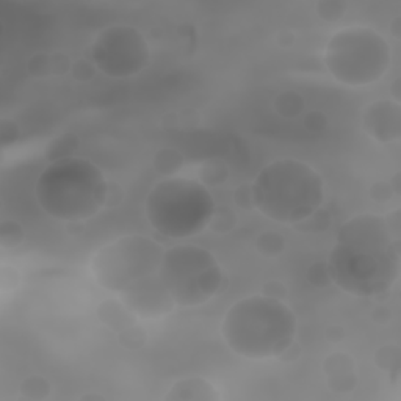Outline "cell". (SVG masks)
<instances>
[{"instance_id": "27", "label": "cell", "mask_w": 401, "mask_h": 401, "mask_svg": "<svg viewBox=\"0 0 401 401\" xmlns=\"http://www.w3.org/2000/svg\"><path fill=\"white\" fill-rule=\"evenodd\" d=\"M27 73L33 79H48L52 75V55L50 52H36L27 60Z\"/></svg>"}, {"instance_id": "41", "label": "cell", "mask_w": 401, "mask_h": 401, "mask_svg": "<svg viewBox=\"0 0 401 401\" xmlns=\"http://www.w3.org/2000/svg\"><path fill=\"white\" fill-rule=\"evenodd\" d=\"M370 319H372V321L375 323V325L378 326H385V325H389V323L392 321L393 319V312L389 306H376L375 309L372 311V314H370Z\"/></svg>"}, {"instance_id": "5", "label": "cell", "mask_w": 401, "mask_h": 401, "mask_svg": "<svg viewBox=\"0 0 401 401\" xmlns=\"http://www.w3.org/2000/svg\"><path fill=\"white\" fill-rule=\"evenodd\" d=\"M215 204L210 190L196 179L168 177L146 196L144 213L151 228L165 238H190L209 228Z\"/></svg>"}, {"instance_id": "2", "label": "cell", "mask_w": 401, "mask_h": 401, "mask_svg": "<svg viewBox=\"0 0 401 401\" xmlns=\"http://www.w3.org/2000/svg\"><path fill=\"white\" fill-rule=\"evenodd\" d=\"M298 320L285 301L252 295L229 307L221 321L223 341L237 356L276 359L295 341Z\"/></svg>"}, {"instance_id": "17", "label": "cell", "mask_w": 401, "mask_h": 401, "mask_svg": "<svg viewBox=\"0 0 401 401\" xmlns=\"http://www.w3.org/2000/svg\"><path fill=\"white\" fill-rule=\"evenodd\" d=\"M306 100L295 90H284L277 92L273 100V110L284 119H295L304 113Z\"/></svg>"}, {"instance_id": "10", "label": "cell", "mask_w": 401, "mask_h": 401, "mask_svg": "<svg viewBox=\"0 0 401 401\" xmlns=\"http://www.w3.org/2000/svg\"><path fill=\"white\" fill-rule=\"evenodd\" d=\"M118 298L141 320L164 319L176 309L174 299L161 284L159 274L135 284L124 292L118 293Z\"/></svg>"}, {"instance_id": "6", "label": "cell", "mask_w": 401, "mask_h": 401, "mask_svg": "<svg viewBox=\"0 0 401 401\" xmlns=\"http://www.w3.org/2000/svg\"><path fill=\"white\" fill-rule=\"evenodd\" d=\"M392 63L387 40L375 28L351 26L337 30L325 48V66L334 79L351 88L380 82Z\"/></svg>"}, {"instance_id": "20", "label": "cell", "mask_w": 401, "mask_h": 401, "mask_svg": "<svg viewBox=\"0 0 401 401\" xmlns=\"http://www.w3.org/2000/svg\"><path fill=\"white\" fill-rule=\"evenodd\" d=\"M331 225H333V215H331L329 210L323 209V207H319V209L314 210L309 217L295 223L292 228L299 234L315 235V234L326 232Z\"/></svg>"}, {"instance_id": "23", "label": "cell", "mask_w": 401, "mask_h": 401, "mask_svg": "<svg viewBox=\"0 0 401 401\" xmlns=\"http://www.w3.org/2000/svg\"><path fill=\"white\" fill-rule=\"evenodd\" d=\"M238 226V215L229 205H217L213 210L212 220L209 223V229L213 234L226 235Z\"/></svg>"}, {"instance_id": "49", "label": "cell", "mask_w": 401, "mask_h": 401, "mask_svg": "<svg viewBox=\"0 0 401 401\" xmlns=\"http://www.w3.org/2000/svg\"><path fill=\"white\" fill-rule=\"evenodd\" d=\"M389 183H390L393 193H395V196H400L401 195V173L397 171L395 174H393Z\"/></svg>"}, {"instance_id": "33", "label": "cell", "mask_w": 401, "mask_h": 401, "mask_svg": "<svg viewBox=\"0 0 401 401\" xmlns=\"http://www.w3.org/2000/svg\"><path fill=\"white\" fill-rule=\"evenodd\" d=\"M329 124L328 117L320 110H311L303 114V127L311 134H321Z\"/></svg>"}, {"instance_id": "8", "label": "cell", "mask_w": 401, "mask_h": 401, "mask_svg": "<svg viewBox=\"0 0 401 401\" xmlns=\"http://www.w3.org/2000/svg\"><path fill=\"white\" fill-rule=\"evenodd\" d=\"M165 250L154 238L129 234L104 245L90 259V273L97 285L121 293L159 274Z\"/></svg>"}, {"instance_id": "44", "label": "cell", "mask_w": 401, "mask_h": 401, "mask_svg": "<svg viewBox=\"0 0 401 401\" xmlns=\"http://www.w3.org/2000/svg\"><path fill=\"white\" fill-rule=\"evenodd\" d=\"M325 338L329 343H341L346 338V329L341 325L328 326L325 331Z\"/></svg>"}, {"instance_id": "34", "label": "cell", "mask_w": 401, "mask_h": 401, "mask_svg": "<svg viewBox=\"0 0 401 401\" xmlns=\"http://www.w3.org/2000/svg\"><path fill=\"white\" fill-rule=\"evenodd\" d=\"M260 295L272 298V299H277V301H287L289 289H287V285L279 279H269V281H265L264 285H262Z\"/></svg>"}, {"instance_id": "43", "label": "cell", "mask_w": 401, "mask_h": 401, "mask_svg": "<svg viewBox=\"0 0 401 401\" xmlns=\"http://www.w3.org/2000/svg\"><path fill=\"white\" fill-rule=\"evenodd\" d=\"M385 221H387V226L390 229L392 235L401 240V210L395 209L389 215H385Z\"/></svg>"}, {"instance_id": "14", "label": "cell", "mask_w": 401, "mask_h": 401, "mask_svg": "<svg viewBox=\"0 0 401 401\" xmlns=\"http://www.w3.org/2000/svg\"><path fill=\"white\" fill-rule=\"evenodd\" d=\"M80 148V138L74 132H63L46 144L44 159L48 164H55L60 160L75 157V152Z\"/></svg>"}, {"instance_id": "18", "label": "cell", "mask_w": 401, "mask_h": 401, "mask_svg": "<svg viewBox=\"0 0 401 401\" xmlns=\"http://www.w3.org/2000/svg\"><path fill=\"white\" fill-rule=\"evenodd\" d=\"M373 362L376 368H380L384 373H389L393 380H397L401 365V348L397 343L381 345L373 354Z\"/></svg>"}, {"instance_id": "36", "label": "cell", "mask_w": 401, "mask_h": 401, "mask_svg": "<svg viewBox=\"0 0 401 401\" xmlns=\"http://www.w3.org/2000/svg\"><path fill=\"white\" fill-rule=\"evenodd\" d=\"M124 199H126V190L122 188V185L119 182L109 181L104 209H118V207L124 203Z\"/></svg>"}, {"instance_id": "24", "label": "cell", "mask_w": 401, "mask_h": 401, "mask_svg": "<svg viewBox=\"0 0 401 401\" xmlns=\"http://www.w3.org/2000/svg\"><path fill=\"white\" fill-rule=\"evenodd\" d=\"M26 240V229L14 220H4L0 223V248L16 250Z\"/></svg>"}, {"instance_id": "31", "label": "cell", "mask_w": 401, "mask_h": 401, "mask_svg": "<svg viewBox=\"0 0 401 401\" xmlns=\"http://www.w3.org/2000/svg\"><path fill=\"white\" fill-rule=\"evenodd\" d=\"M97 74V68L92 63V60L88 58H77L73 63L71 75L73 79L80 83H88L95 79Z\"/></svg>"}, {"instance_id": "12", "label": "cell", "mask_w": 401, "mask_h": 401, "mask_svg": "<svg viewBox=\"0 0 401 401\" xmlns=\"http://www.w3.org/2000/svg\"><path fill=\"white\" fill-rule=\"evenodd\" d=\"M217 387L203 376H187L176 381L165 393V401H218Z\"/></svg>"}, {"instance_id": "29", "label": "cell", "mask_w": 401, "mask_h": 401, "mask_svg": "<svg viewBox=\"0 0 401 401\" xmlns=\"http://www.w3.org/2000/svg\"><path fill=\"white\" fill-rule=\"evenodd\" d=\"M22 135L21 126L16 121L10 118H2L0 119V149L5 151L10 146L16 144Z\"/></svg>"}, {"instance_id": "13", "label": "cell", "mask_w": 401, "mask_h": 401, "mask_svg": "<svg viewBox=\"0 0 401 401\" xmlns=\"http://www.w3.org/2000/svg\"><path fill=\"white\" fill-rule=\"evenodd\" d=\"M96 315L99 321L102 323L105 328H109L117 334L121 333L122 329L138 323L137 315L130 311L119 298L104 299L102 303L97 306Z\"/></svg>"}, {"instance_id": "1", "label": "cell", "mask_w": 401, "mask_h": 401, "mask_svg": "<svg viewBox=\"0 0 401 401\" xmlns=\"http://www.w3.org/2000/svg\"><path fill=\"white\" fill-rule=\"evenodd\" d=\"M333 284L359 298L387 295L401 272V240L392 235L385 217L360 213L338 228L328 256Z\"/></svg>"}, {"instance_id": "48", "label": "cell", "mask_w": 401, "mask_h": 401, "mask_svg": "<svg viewBox=\"0 0 401 401\" xmlns=\"http://www.w3.org/2000/svg\"><path fill=\"white\" fill-rule=\"evenodd\" d=\"M389 33L392 35V38L400 40V38H401V16H395L390 21Z\"/></svg>"}, {"instance_id": "9", "label": "cell", "mask_w": 401, "mask_h": 401, "mask_svg": "<svg viewBox=\"0 0 401 401\" xmlns=\"http://www.w3.org/2000/svg\"><path fill=\"white\" fill-rule=\"evenodd\" d=\"M90 53L97 71L110 79L140 75L151 63V48L146 36L134 26L126 24L100 30Z\"/></svg>"}, {"instance_id": "47", "label": "cell", "mask_w": 401, "mask_h": 401, "mask_svg": "<svg viewBox=\"0 0 401 401\" xmlns=\"http://www.w3.org/2000/svg\"><path fill=\"white\" fill-rule=\"evenodd\" d=\"M161 127H165V129L179 127V114H177V113H166L165 117L161 118Z\"/></svg>"}, {"instance_id": "22", "label": "cell", "mask_w": 401, "mask_h": 401, "mask_svg": "<svg viewBox=\"0 0 401 401\" xmlns=\"http://www.w3.org/2000/svg\"><path fill=\"white\" fill-rule=\"evenodd\" d=\"M21 398L24 400H32V401H41L48 400L52 393V384L49 383L48 378L44 376H27L24 381L19 385Z\"/></svg>"}, {"instance_id": "39", "label": "cell", "mask_w": 401, "mask_h": 401, "mask_svg": "<svg viewBox=\"0 0 401 401\" xmlns=\"http://www.w3.org/2000/svg\"><path fill=\"white\" fill-rule=\"evenodd\" d=\"M179 114V127L185 130H193L200 126V113L195 109H185L177 113Z\"/></svg>"}, {"instance_id": "16", "label": "cell", "mask_w": 401, "mask_h": 401, "mask_svg": "<svg viewBox=\"0 0 401 401\" xmlns=\"http://www.w3.org/2000/svg\"><path fill=\"white\" fill-rule=\"evenodd\" d=\"M229 166L220 157L205 159L198 169V181L207 188H218L223 187L229 179Z\"/></svg>"}, {"instance_id": "30", "label": "cell", "mask_w": 401, "mask_h": 401, "mask_svg": "<svg viewBox=\"0 0 401 401\" xmlns=\"http://www.w3.org/2000/svg\"><path fill=\"white\" fill-rule=\"evenodd\" d=\"M358 373H348L343 376H337V378H328L326 380V385L331 392L338 393V395H345V393H350L353 390H356L358 387Z\"/></svg>"}, {"instance_id": "21", "label": "cell", "mask_w": 401, "mask_h": 401, "mask_svg": "<svg viewBox=\"0 0 401 401\" xmlns=\"http://www.w3.org/2000/svg\"><path fill=\"white\" fill-rule=\"evenodd\" d=\"M321 370L323 373H325L326 380L328 378L343 376L356 372V360H354V358L348 353L336 351L325 358L321 364Z\"/></svg>"}, {"instance_id": "35", "label": "cell", "mask_w": 401, "mask_h": 401, "mask_svg": "<svg viewBox=\"0 0 401 401\" xmlns=\"http://www.w3.org/2000/svg\"><path fill=\"white\" fill-rule=\"evenodd\" d=\"M368 196L373 200V203L384 204V203H389V200L395 196V193H393L389 181H376L370 185Z\"/></svg>"}, {"instance_id": "38", "label": "cell", "mask_w": 401, "mask_h": 401, "mask_svg": "<svg viewBox=\"0 0 401 401\" xmlns=\"http://www.w3.org/2000/svg\"><path fill=\"white\" fill-rule=\"evenodd\" d=\"M21 274L14 267L4 265L0 269V287L4 292H11L19 285Z\"/></svg>"}, {"instance_id": "46", "label": "cell", "mask_w": 401, "mask_h": 401, "mask_svg": "<svg viewBox=\"0 0 401 401\" xmlns=\"http://www.w3.org/2000/svg\"><path fill=\"white\" fill-rule=\"evenodd\" d=\"M389 92H390V97L392 100H395V102H401V77H397V79H393V82L390 83L389 87Z\"/></svg>"}, {"instance_id": "42", "label": "cell", "mask_w": 401, "mask_h": 401, "mask_svg": "<svg viewBox=\"0 0 401 401\" xmlns=\"http://www.w3.org/2000/svg\"><path fill=\"white\" fill-rule=\"evenodd\" d=\"M274 41L281 49H292L296 43V35L290 28H282L274 35Z\"/></svg>"}, {"instance_id": "45", "label": "cell", "mask_w": 401, "mask_h": 401, "mask_svg": "<svg viewBox=\"0 0 401 401\" xmlns=\"http://www.w3.org/2000/svg\"><path fill=\"white\" fill-rule=\"evenodd\" d=\"M87 226H85V221H68L65 223V230L69 237H80Z\"/></svg>"}, {"instance_id": "19", "label": "cell", "mask_w": 401, "mask_h": 401, "mask_svg": "<svg viewBox=\"0 0 401 401\" xmlns=\"http://www.w3.org/2000/svg\"><path fill=\"white\" fill-rule=\"evenodd\" d=\"M254 248L262 257L276 259L282 256L285 250H287V240L277 230H264V232L257 235L256 242H254Z\"/></svg>"}, {"instance_id": "7", "label": "cell", "mask_w": 401, "mask_h": 401, "mask_svg": "<svg viewBox=\"0 0 401 401\" xmlns=\"http://www.w3.org/2000/svg\"><path fill=\"white\" fill-rule=\"evenodd\" d=\"M159 277L179 307L205 304L228 285V276L217 257L198 245H176L165 250Z\"/></svg>"}, {"instance_id": "37", "label": "cell", "mask_w": 401, "mask_h": 401, "mask_svg": "<svg viewBox=\"0 0 401 401\" xmlns=\"http://www.w3.org/2000/svg\"><path fill=\"white\" fill-rule=\"evenodd\" d=\"M52 55V75H65L71 74L73 63L71 57L65 52H50Z\"/></svg>"}, {"instance_id": "40", "label": "cell", "mask_w": 401, "mask_h": 401, "mask_svg": "<svg viewBox=\"0 0 401 401\" xmlns=\"http://www.w3.org/2000/svg\"><path fill=\"white\" fill-rule=\"evenodd\" d=\"M301 356H303V348H301V345L296 341H293L276 359L282 362V364H295Z\"/></svg>"}, {"instance_id": "15", "label": "cell", "mask_w": 401, "mask_h": 401, "mask_svg": "<svg viewBox=\"0 0 401 401\" xmlns=\"http://www.w3.org/2000/svg\"><path fill=\"white\" fill-rule=\"evenodd\" d=\"M152 169L159 176L168 179V177H176L182 171L185 165L183 154L176 148H161L156 151L151 159Z\"/></svg>"}, {"instance_id": "28", "label": "cell", "mask_w": 401, "mask_h": 401, "mask_svg": "<svg viewBox=\"0 0 401 401\" xmlns=\"http://www.w3.org/2000/svg\"><path fill=\"white\" fill-rule=\"evenodd\" d=\"M306 279L315 289H326L333 284L326 260H317L307 267Z\"/></svg>"}, {"instance_id": "26", "label": "cell", "mask_w": 401, "mask_h": 401, "mask_svg": "<svg viewBox=\"0 0 401 401\" xmlns=\"http://www.w3.org/2000/svg\"><path fill=\"white\" fill-rule=\"evenodd\" d=\"M346 11H348V4L345 0H320V2L315 4L317 16L321 21L329 22V24L342 21Z\"/></svg>"}, {"instance_id": "32", "label": "cell", "mask_w": 401, "mask_h": 401, "mask_svg": "<svg viewBox=\"0 0 401 401\" xmlns=\"http://www.w3.org/2000/svg\"><path fill=\"white\" fill-rule=\"evenodd\" d=\"M232 199H234V204L243 212L256 210V205H254L252 183L250 182H243L238 185V187L234 190Z\"/></svg>"}, {"instance_id": "25", "label": "cell", "mask_w": 401, "mask_h": 401, "mask_svg": "<svg viewBox=\"0 0 401 401\" xmlns=\"http://www.w3.org/2000/svg\"><path fill=\"white\" fill-rule=\"evenodd\" d=\"M117 336H118L119 346L126 351H138V350L144 348L149 338L148 331L141 326H138V323H135V325L129 326L126 329H122L121 333H118Z\"/></svg>"}, {"instance_id": "11", "label": "cell", "mask_w": 401, "mask_h": 401, "mask_svg": "<svg viewBox=\"0 0 401 401\" xmlns=\"http://www.w3.org/2000/svg\"><path fill=\"white\" fill-rule=\"evenodd\" d=\"M362 129L372 140L389 144L401 138V105L395 100L380 99L362 110Z\"/></svg>"}, {"instance_id": "4", "label": "cell", "mask_w": 401, "mask_h": 401, "mask_svg": "<svg viewBox=\"0 0 401 401\" xmlns=\"http://www.w3.org/2000/svg\"><path fill=\"white\" fill-rule=\"evenodd\" d=\"M254 205L268 220L293 226L325 200L321 174L298 159H279L259 171L252 182Z\"/></svg>"}, {"instance_id": "3", "label": "cell", "mask_w": 401, "mask_h": 401, "mask_svg": "<svg viewBox=\"0 0 401 401\" xmlns=\"http://www.w3.org/2000/svg\"><path fill=\"white\" fill-rule=\"evenodd\" d=\"M104 171L91 160L71 157L46 166L35 183L38 205L58 221H87L104 209Z\"/></svg>"}, {"instance_id": "50", "label": "cell", "mask_w": 401, "mask_h": 401, "mask_svg": "<svg viewBox=\"0 0 401 401\" xmlns=\"http://www.w3.org/2000/svg\"><path fill=\"white\" fill-rule=\"evenodd\" d=\"M79 400L80 401H105L107 398L99 392H87V393H83V395H80Z\"/></svg>"}]
</instances>
